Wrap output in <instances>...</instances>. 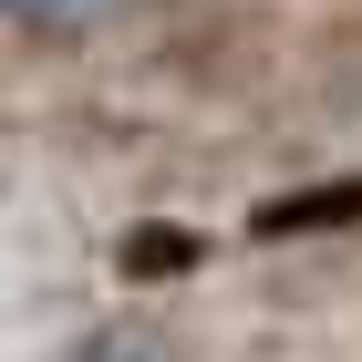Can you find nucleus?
Segmentation results:
<instances>
[{"instance_id":"obj_2","label":"nucleus","mask_w":362,"mask_h":362,"mask_svg":"<svg viewBox=\"0 0 362 362\" xmlns=\"http://www.w3.org/2000/svg\"><path fill=\"white\" fill-rule=\"evenodd\" d=\"M362 228V176H321V187H279L249 207L259 249H300V238H352Z\"/></svg>"},{"instance_id":"obj_4","label":"nucleus","mask_w":362,"mask_h":362,"mask_svg":"<svg viewBox=\"0 0 362 362\" xmlns=\"http://www.w3.org/2000/svg\"><path fill=\"white\" fill-rule=\"evenodd\" d=\"M197 259H207V238H197V228H166V218L114 238V279H135V290H145V279H187Z\"/></svg>"},{"instance_id":"obj_1","label":"nucleus","mask_w":362,"mask_h":362,"mask_svg":"<svg viewBox=\"0 0 362 362\" xmlns=\"http://www.w3.org/2000/svg\"><path fill=\"white\" fill-rule=\"evenodd\" d=\"M156 62H166L187 93H269L279 73H290V31L259 11V0H187L166 21V42H156Z\"/></svg>"},{"instance_id":"obj_3","label":"nucleus","mask_w":362,"mask_h":362,"mask_svg":"<svg viewBox=\"0 0 362 362\" xmlns=\"http://www.w3.org/2000/svg\"><path fill=\"white\" fill-rule=\"evenodd\" d=\"M52 362H197V352H187L176 321H156V310H104V321H83Z\"/></svg>"},{"instance_id":"obj_5","label":"nucleus","mask_w":362,"mask_h":362,"mask_svg":"<svg viewBox=\"0 0 362 362\" xmlns=\"http://www.w3.org/2000/svg\"><path fill=\"white\" fill-rule=\"evenodd\" d=\"M135 11V0H11V31H31V42H93V31H114Z\"/></svg>"}]
</instances>
